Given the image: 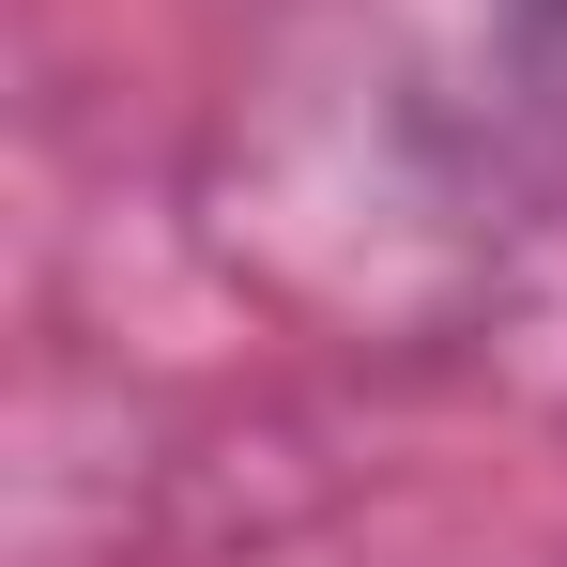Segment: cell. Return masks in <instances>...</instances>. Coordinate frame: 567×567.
<instances>
[]
</instances>
